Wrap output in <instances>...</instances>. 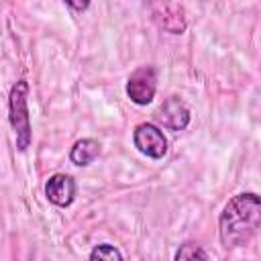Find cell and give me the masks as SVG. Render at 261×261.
Returning a JSON list of instances; mask_svg holds the SVG:
<instances>
[{
	"label": "cell",
	"instance_id": "cell-3",
	"mask_svg": "<svg viewBox=\"0 0 261 261\" xmlns=\"http://www.w3.org/2000/svg\"><path fill=\"white\" fill-rule=\"evenodd\" d=\"M157 92V71L151 65H143L135 69L126 80V96L137 106H147L153 102Z\"/></svg>",
	"mask_w": 261,
	"mask_h": 261
},
{
	"label": "cell",
	"instance_id": "cell-6",
	"mask_svg": "<svg viewBox=\"0 0 261 261\" xmlns=\"http://www.w3.org/2000/svg\"><path fill=\"white\" fill-rule=\"evenodd\" d=\"M75 181L71 175L67 173H53L47 184H45V196L51 204L59 206V208H67L71 206V202L75 200Z\"/></svg>",
	"mask_w": 261,
	"mask_h": 261
},
{
	"label": "cell",
	"instance_id": "cell-4",
	"mask_svg": "<svg viewBox=\"0 0 261 261\" xmlns=\"http://www.w3.org/2000/svg\"><path fill=\"white\" fill-rule=\"evenodd\" d=\"M133 143L143 155H147L151 159H163L167 153V139H165L163 130L153 122L137 124L135 133H133Z\"/></svg>",
	"mask_w": 261,
	"mask_h": 261
},
{
	"label": "cell",
	"instance_id": "cell-8",
	"mask_svg": "<svg viewBox=\"0 0 261 261\" xmlns=\"http://www.w3.org/2000/svg\"><path fill=\"white\" fill-rule=\"evenodd\" d=\"M157 8L163 10V16H153V18H155V22H157L163 31H167V33H171V35L184 33V29H186L184 8H179L175 14H169V4H159Z\"/></svg>",
	"mask_w": 261,
	"mask_h": 261
},
{
	"label": "cell",
	"instance_id": "cell-7",
	"mask_svg": "<svg viewBox=\"0 0 261 261\" xmlns=\"http://www.w3.org/2000/svg\"><path fill=\"white\" fill-rule=\"evenodd\" d=\"M98 155H100V143L96 139H80L73 143V147L69 151V159L77 167L90 165Z\"/></svg>",
	"mask_w": 261,
	"mask_h": 261
},
{
	"label": "cell",
	"instance_id": "cell-1",
	"mask_svg": "<svg viewBox=\"0 0 261 261\" xmlns=\"http://www.w3.org/2000/svg\"><path fill=\"white\" fill-rule=\"evenodd\" d=\"M261 222V200L255 192H241L232 196L218 216V234L226 249L247 245Z\"/></svg>",
	"mask_w": 261,
	"mask_h": 261
},
{
	"label": "cell",
	"instance_id": "cell-9",
	"mask_svg": "<svg viewBox=\"0 0 261 261\" xmlns=\"http://www.w3.org/2000/svg\"><path fill=\"white\" fill-rule=\"evenodd\" d=\"M173 261H210V259H208L206 251L198 243H184L175 251V259Z\"/></svg>",
	"mask_w": 261,
	"mask_h": 261
},
{
	"label": "cell",
	"instance_id": "cell-10",
	"mask_svg": "<svg viewBox=\"0 0 261 261\" xmlns=\"http://www.w3.org/2000/svg\"><path fill=\"white\" fill-rule=\"evenodd\" d=\"M88 261H124L120 251L110 245V243H100L90 251V259Z\"/></svg>",
	"mask_w": 261,
	"mask_h": 261
},
{
	"label": "cell",
	"instance_id": "cell-2",
	"mask_svg": "<svg viewBox=\"0 0 261 261\" xmlns=\"http://www.w3.org/2000/svg\"><path fill=\"white\" fill-rule=\"evenodd\" d=\"M27 98H29V84L24 80H20L10 88V96H8V120L14 130L18 151H27L31 145V139H33Z\"/></svg>",
	"mask_w": 261,
	"mask_h": 261
},
{
	"label": "cell",
	"instance_id": "cell-11",
	"mask_svg": "<svg viewBox=\"0 0 261 261\" xmlns=\"http://www.w3.org/2000/svg\"><path fill=\"white\" fill-rule=\"evenodd\" d=\"M65 6H67V8H75V10H84V8H88V2H84V4H73V2H65Z\"/></svg>",
	"mask_w": 261,
	"mask_h": 261
},
{
	"label": "cell",
	"instance_id": "cell-5",
	"mask_svg": "<svg viewBox=\"0 0 261 261\" xmlns=\"http://www.w3.org/2000/svg\"><path fill=\"white\" fill-rule=\"evenodd\" d=\"M155 118L167 130H184L190 124V108L186 106L184 100H179L177 96H171L163 100V104L157 108Z\"/></svg>",
	"mask_w": 261,
	"mask_h": 261
}]
</instances>
